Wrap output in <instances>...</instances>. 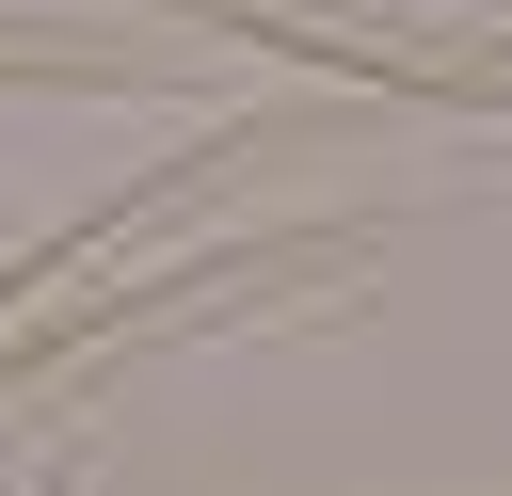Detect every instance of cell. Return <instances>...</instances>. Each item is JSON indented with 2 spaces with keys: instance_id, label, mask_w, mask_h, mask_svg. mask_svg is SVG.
I'll list each match as a JSON object with an SVG mask.
<instances>
[]
</instances>
